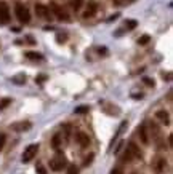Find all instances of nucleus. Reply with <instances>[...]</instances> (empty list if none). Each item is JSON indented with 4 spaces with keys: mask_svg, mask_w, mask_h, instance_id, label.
<instances>
[{
    "mask_svg": "<svg viewBox=\"0 0 173 174\" xmlns=\"http://www.w3.org/2000/svg\"><path fill=\"white\" fill-rule=\"evenodd\" d=\"M112 174H120V169H112Z\"/></svg>",
    "mask_w": 173,
    "mask_h": 174,
    "instance_id": "32",
    "label": "nucleus"
},
{
    "mask_svg": "<svg viewBox=\"0 0 173 174\" xmlns=\"http://www.w3.org/2000/svg\"><path fill=\"white\" fill-rule=\"evenodd\" d=\"M59 144H61V136L56 134L55 138H53V147H55V149H59Z\"/></svg>",
    "mask_w": 173,
    "mask_h": 174,
    "instance_id": "19",
    "label": "nucleus"
},
{
    "mask_svg": "<svg viewBox=\"0 0 173 174\" xmlns=\"http://www.w3.org/2000/svg\"><path fill=\"white\" fill-rule=\"evenodd\" d=\"M127 150H128V153H130L131 157H135V158H140V157H141V152L138 150V147L133 144V142L128 144V149H127Z\"/></svg>",
    "mask_w": 173,
    "mask_h": 174,
    "instance_id": "13",
    "label": "nucleus"
},
{
    "mask_svg": "<svg viewBox=\"0 0 173 174\" xmlns=\"http://www.w3.org/2000/svg\"><path fill=\"white\" fill-rule=\"evenodd\" d=\"M35 13L40 18H47L48 16V8L45 5H35Z\"/></svg>",
    "mask_w": 173,
    "mask_h": 174,
    "instance_id": "12",
    "label": "nucleus"
},
{
    "mask_svg": "<svg viewBox=\"0 0 173 174\" xmlns=\"http://www.w3.org/2000/svg\"><path fill=\"white\" fill-rule=\"evenodd\" d=\"M149 40H151L149 35H143V37L138 38V43H140V45H146V43H149Z\"/></svg>",
    "mask_w": 173,
    "mask_h": 174,
    "instance_id": "17",
    "label": "nucleus"
},
{
    "mask_svg": "<svg viewBox=\"0 0 173 174\" xmlns=\"http://www.w3.org/2000/svg\"><path fill=\"white\" fill-rule=\"evenodd\" d=\"M5 141H7V136L5 134H0V152L3 150V145H5Z\"/></svg>",
    "mask_w": 173,
    "mask_h": 174,
    "instance_id": "25",
    "label": "nucleus"
},
{
    "mask_svg": "<svg viewBox=\"0 0 173 174\" xmlns=\"http://www.w3.org/2000/svg\"><path fill=\"white\" fill-rule=\"evenodd\" d=\"M68 174H79V168H77L75 165L68 166Z\"/></svg>",
    "mask_w": 173,
    "mask_h": 174,
    "instance_id": "22",
    "label": "nucleus"
},
{
    "mask_svg": "<svg viewBox=\"0 0 173 174\" xmlns=\"http://www.w3.org/2000/svg\"><path fill=\"white\" fill-rule=\"evenodd\" d=\"M82 3H84V0H74V10H80L82 8Z\"/></svg>",
    "mask_w": 173,
    "mask_h": 174,
    "instance_id": "24",
    "label": "nucleus"
},
{
    "mask_svg": "<svg viewBox=\"0 0 173 174\" xmlns=\"http://www.w3.org/2000/svg\"><path fill=\"white\" fill-rule=\"evenodd\" d=\"M10 21V10L5 2H0V24H7Z\"/></svg>",
    "mask_w": 173,
    "mask_h": 174,
    "instance_id": "4",
    "label": "nucleus"
},
{
    "mask_svg": "<svg viewBox=\"0 0 173 174\" xmlns=\"http://www.w3.org/2000/svg\"><path fill=\"white\" fill-rule=\"evenodd\" d=\"M98 53H99V55H106L108 50H106V48H98Z\"/></svg>",
    "mask_w": 173,
    "mask_h": 174,
    "instance_id": "30",
    "label": "nucleus"
},
{
    "mask_svg": "<svg viewBox=\"0 0 173 174\" xmlns=\"http://www.w3.org/2000/svg\"><path fill=\"white\" fill-rule=\"evenodd\" d=\"M31 128H32V125H31L29 122H18V123H13V125H11V129H13V131H18V133L28 131V129H31Z\"/></svg>",
    "mask_w": 173,
    "mask_h": 174,
    "instance_id": "5",
    "label": "nucleus"
},
{
    "mask_svg": "<svg viewBox=\"0 0 173 174\" xmlns=\"http://www.w3.org/2000/svg\"><path fill=\"white\" fill-rule=\"evenodd\" d=\"M165 166H167V163H165L164 158H157V160H155L154 168H155L157 172H164V171H165Z\"/></svg>",
    "mask_w": 173,
    "mask_h": 174,
    "instance_id": "11",
    "label": "nucleus"
},
{
    "mask_svg": "<svg viewBox=\"0 0 173 174\" xmlns=\"http://www.w3.org/2000/svg\"><path fill=\"white\" fill-rule=\"evenodd\" d=\"M90 109H88V107L87 105H80V107H77V109H75V114H87Z\"/></svg>",
    "mask_w": 173,
    "mask_h": 174,
    "instance_id": "21",
    "label": "nucleus"
},
{
    "mask_svg": "<svg viewBox=\"0 0 173 174\" xmlns=\"http://www.w3.org/2000/svg\"><path fill=\"white\" fill-rule=\"evenodd\" d=\"M26 58L31 59V61H43V56L40 53H35V51H28L26 53Z\"/></svg>",
    "mask_w": 173,
    "mask_h": 174,
    "instance_id": "14",
    "label": "nucleus"
},
{
    "mask_svg": "<svg viewBox=\"0 0 173 174\" xmlns=\"http://www.w3.org/2000/svg\"><path fill=\"white\" fill-rule=\"evenodd\" d=\"M15 13H16V18L19 19V22L28 24V22L31 21V13H29V10L26 8L24 5L18 3V5L15 7Z\"/></svg>",
    "mask_w": 173,
    "mask_h": 174,
    "instance_id": "2",
    "label": "nucleus"
},
{
    "mask_svg": "<svg viewBox=\"0 0 173 174\" xmlns=\"http://www.w3.org/2000/svg\"><path fill=\"white\" fill-rule=\"evenodd\" d=\"M35 171H37V174H47V169L43 168V165H42V163H37Z\"/></svg>",
    "mask_w": 173,
    "mask_h": 174,
    "instance_id": "20",
    "label": "nucleus"
},
{
    "mask_svg": "<svg viewBox=\"0 0 173 174\" xmlns=\"http://www.w3.org/2000/svg\"><path fill=\"white\" fill-rule=\"evenodd\" d=\"M133 98H135V99H143V94H141V93H140V94H133Z\"/></svg>",
    "mask_w": 173,
    "mask_h": 174,
    "instance_id": "31",
    "label": "nucleus"
},
{
    "mask_svg": "<svg viewBox=\"0 0 173 174\" xmlns=\"http://www.w3.org/2000/svg\"><path fill=\"white\" fill-rule=\"evenodd\" d=\"M138 136H140V139H141L143 144H149V138H148V134H146V126L144 125H141L138 128Z\"/></svg>",
    "mask_w": 173,
    "mask_h": 174,
    "instance_id": "9",
    "label": "nucleus"
},
{
    "mask_svg": "<svg viewBox=\"0 0 173 174\" xmlns=\"http://www.w3.org/2000/svg\"><path fill=\"white\" fill-rule=\"evenodd\" d=\"M136 26H138V22H136L135 19H127V21H125V29H127V31H133Z\"/></svg>",
    "mask_w": 173,
    "mask_h": 174,
    "instance_id": "15",
    "label": "nucleus"
},
{
    "mask_svg": "<svg viewBox=\"0 0 173 174\" xmlns=\"http://www.w3.org/2000/svg\"><path fill=\"white\" fill-rule=\"evenodd\" d=\"M37 152H38V144H31V145H28L24 149V152H23V163H29L31 160H34L35 158V155H37Z\"/></svg>",
    "mask_w": 173,
    "mask_h": 174,
    "instance_id": "3",
    "label": "nucleus"
},
{
    "mask_svg": "<svg viewBox=\"0 0 173 174\" xmlns=\"http://www.w3.org/2000/svg\"><path fill=\"white\" fill-rule=\"evenodd\" d=\"M96 10H98V5H96L95 2H90L88 7H87V10H85V13H84V18H91V16H95Z\"/></svg>",
    "mask_w": 173,
    "mask_h": 174,
    "instance_id": "8",
    "label": "nucleus"
},
{
    "mask_svg": "<svg viewBox=\"0 0 173 174\" xmlns=\"http://www.w3.org/2000/svg\"><path fill=\"white\" fill-rule=\"evenodd\" d=\"M11 82L16 83V85H24L26 83V75H16V77H13Z\"/></svg>",
    "mask_w": 173,
    "mask_h": 174,
    "instance_id": "16",
    "label": "nucleus"
},
{
    "mask_svg": "<svg viewBox=\"0 0 173 174\" xmlns=\"http://www.w3.org/2000/svg\"><path fill=\"white\" fill-rule=\"evenodd\" d=\"M143 82L148 85V86H154V80H151V78H148V77H144V78H143Z\"/></svg>",
    "mask_w": 173,
    "mask_h": 174,
    "instance_id": "26",
    "label": "nucleus"
},
{
    "mask_svg": "<svg viewBox=\"0 0 173 174\" xmlns=\"http://www.w3.org/2000/svg\"><path fill=\"white\" fill-rule=\"evenodd\" d=\"M66 166H68V160H66V157L63 153H58L56 157H53L50 160V169H53V171H61Z\"/></svg>",
    "mask_w": 173,
    "mask_h": 174,
    "instance_id": "1",
    "label": "nucleus"
},
{
    "mask_svg": "<svg viewBox=\"0 0 173 174\" xmlns=\"http://www.w3.org/2000/svg\"><path fill=\"white\" fill-rule=\"evenodd\" d=\"M56 40H58L59 43H63V42H66V35H61V34H59V35L56 37Z\"/></svg>",
    "mask_w": 173,
    "mask_h": 174,
    "instance_id": "28",
    "label": "nucleus"
},
{
    "mask_svg": "<svg viewBox=\"0 0 173 174\" xmlns=\"http://www.w3.org/2000/svg\"><path fill=\"white\" fill-rule=\"evenodd\" d=\"M45 80H47V75H38V77L35 78V82H37V83H42V82H45Z\"/></svg>",
    "mask_w": 173,
    "mask_h": 174,
    "instance_id": "27",
    "label": "nucleus"
},
{
    "mask_svg": "<svg viewBox=\"0 0 173 174\" xmlns=\"http://www.w3.org/2000/svg\"><path fill=\"white\" fill-rule=\"evenodd\" d=\"M168 141H170V145H173V134H170V139Z\"/></svg>",
    "mask_w": 173,
    "mask_h": 174,
    "instance_id": "33",
    "label": "nucleus"
},
{
    "mask_svg": "<svg viewBox=\"0 0 173 174\" xmlns=\"http://www.w3.org/2000/svg\"><path fill=\"white\" fill-rule=\"evenodd\" d=\"M75 141L80 144V147H88L90 145V138H88V134H85V133H77Z\"/></svg>",
    "mask_w": 173,
    "mask_h": 174,
    "instance_id": "7",
    "label": "nucleus"
},
{
    "mask_svg": "<svg viewBox=\"0 0 173 174\" xmlns=\"http://www.w3.org/2000/svg\"><path fill=\"white\" fill-rule=\"evenodd\" d=\"M51 8H53V11H55V15H56V18H58L59 21H69L68 13H66L64 10H61L58 5H55V3H53V5H51Z\"/></svg>",
    "mask_w": 173,
    "mask_h": 174,
    "instance_id": "6",
    "label": "nucleus"
},
{
    "mask_svg": "<svg viewBox=\"0 0 173 174\" xmlns=\"http://www.w3.org/2000/svg\"><path fill=\"white\" fill-rule=\"evenodd\" d=\"M8 104H11V99H10V98H5V99H2V101H0V110H3V109H5V107H7Z\"/></svg>",
    "mask_w": 173,
    "mask_h": 174,
    "instance_id": "18",
    "label": "nucleus"
},
{
    "mask_svg": "<svg viewBox=\"0 0 173 174\" xmlns=\"http://www.w3.org/2000/svg\"><path fill=\"white\" fill-rule=\"evenodd\" d=\"M155 117L160 120L164 125H170V117H168V114H167L165 110H159V112L155 114Z\"/></svg>",
    "mask_w": 173,
    "mask_h": 174,
    "instance_id": "10",
    "label": "nucleus"
},
{
    "mask_svg": "<svg viewBox=\"0 0 173 174\" xmlns=\"http://www.w3.org/2000/svg\"><path fill=\"white\" fill-rule=\"evenodd\" d=\"M131 2H135V0H114V3L115 5H127V3H131Z\"/></svg>",
    "mask_w": 173,
    "mask_h": 174,
    "instance_id": "23",
    "label": "nucleus"
},
{
    "mask_svg": "<svg viewBox=\"0 0 173 174\" xmlns=\"http://www.w3.org/2000/svg\"><path fill=\"white\" fill-rule=\"evenodd\" d=\"M91 160H93V155H90V157H88V158L85 160V163H84V165H85V166H88V165L91 163Z\"/></svg>",
    "mask_w": 173,
    "mask_h": 174,
    "instance_id": "29",
    "label": "nucleus"
}]
</instances>
